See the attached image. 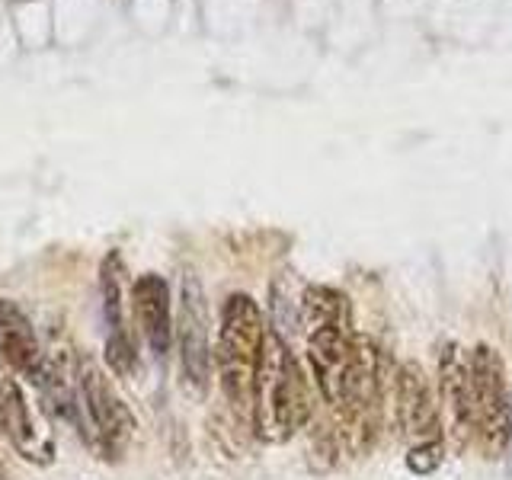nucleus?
<instances>
[{
    "label": "nucleus",
    "instance_id": "1",
    "mask_svg": "<svg viewBox=\"0 0 512 480\" xmlns=\"http://www.w3.org/2000/svg\"><path fill=\"white\" fill-rule=\"evenodd\" d=\"M250 420L256 426V436L266 442H288L311 420L308 378H304L292 346L276 330H269L266 336Z\"/></svg>",
    "mask_w": 512,
    "mask_h": 480
},
{
    "label": "nucleus",
    "instance_id": "2",
    "mask_svg": "<svg viewBox=\"0 0 512 480\" xmlns=\"http://www.w3.org/2000/svg\"><path fill=\"white\" fill-rule=\"evenodd\" d=\"M266 324L263 311L250 295H231L221 308L218 320V346H215V365L221 394L228 404L240 413H253V391L256 375H260L263 349H266Z\"/></svg>",
    "mask_w": 512,
    "mask_h": 480
},
{
    "label": "nucleus",
    "instance_id": "3",
    "mask_svg": "<svg viewBox=\"0 0 512 480\" xmlns=\"http://www.w3.org/2000/svg\"><path fill=\"white\" fill-rule=\"evenodd\" d=\"M471 378H474V407H477L474 436L480 448L490 458H496L512 442V397H509L506 365L500 359V352L490 349L487 343L474 346Z\"/></svg>",
    "mask_w": 512,
    "mask_h": 480
},
{
    "label": "nucleus",
    "instance_id": "4",
    "mask_svg": "<svg viewBox=\"0 0 512 480\" xmlns=\"http://www.w3.org/2000/svg\"><path fill=\"white\" fill-rule=\"evenodd\" d=\"M208 333H212V320H208L202 282L192 272H186L180 288V317H176L173 336L180 343L183 378L199 394L208 388V378H212V343H208Z\"/></svg>",
    "mask_w": 512,
    "mask_h": 480
},
{
    "label": "nucleus",
    "instance_id": "5",
    "mask_svg": "<svg viewBox=\"0 0 512 480\" xmlns=\"http://www.w3.org/2000/svg\"><path fill=\"white\" fill-rule=\"evenodd\" d=\"M77 391L80 404L87 410V420L93 432L100 436L106 452H122L125 442L135 436V413L128 410V404L119 397V391L112 388V381L103 375V368L93 359H84L77 368Z\"/></svg>",
    "mask_w": 512,
    "mask_h": 480
},
{
    "label": "nucleus",
    "instance_id": "6",
    "mask_svg": "<svg viewBox=\"0 0 512 480\" xmlns=\"http://www.w3.org/2000/svg\"><path fill=\"white\" fill-rule=\"evenodd\" d=\"M394 420L400 436L416 442L442 439V416L426 372L416 362H400L394 372Z\"/></svg>",
    "mask_w": 512,
    "mask_h": 480
},
{
    "label": "nucleus",
    "instance_id": "7",
    "mask_svg": "<svg viewBox=\"0 0 512 480\" xmlns=\"http://www.w3.org/2000/svg\"><path fill=\"white\" fill-rule=\"evenodd\" d=\"M359 336L352 333V324H333V327H314L308 330V362L314 372V384L320 397L336 410L343 400L346 375L356 356Z\"/></svg>",
    "mask_w": 512,
    "mask_h": 480
},
{
    "label": "nucleus",
    "instance_id": "8",
    "mask_svg": "<svg viewBox=\"0 0 512 480\" xmlns=\"http://www.w3.org/2000/svg\"><path fill=\"white\" fill-rule=\"evenodd\" d=\"M439 391L442 404L452 416V432L458 445H464L477 429V407H474V378H471V356L458 343H445L439 352Z\"/></svg>",
    "mask_w": 512,
    "mask_h": 480
},
{
    "label": "nucleus",
    "instance_id": "9",
    "mask_svg": "<svg viewBox=\"0 0 512 480\" xmlns=\"http://www.w3.org/2000/svg\"><path fill=\"white\" fill-rule=\"evenodd\" d=\"M132 311L144 343L151 346L154 356L164 359L173 343V308H170V285L157 272H141L132 282Z\"/></svg>",
    "mask_w": 512,
    "mask_h": 480
},
{
    "label": "nucleus",
    "instance_id": "10",
    "mask_svg": "<svg viewBox=\"0 0 512 480\" xmlns=\"http://www.w3.org/2000/svg\"><path fill=\"white\" fill-rule=\"evenodd\" d=\"M0 362L26 378H36L42 372L39 336L20 304L10 298H0Z\"/></svg>",
    "mask_w": 512,
    "mask_h": 480
},
{
    "label": "nucleus",
    "instance_id": "11",
    "mask_svg": "<svg viewBox=\"0 0 512 480\" xmlns=\"http://www.w3.org/2000/svg\"><path fill=\"white\" fill-rule=\"evenodd\" d=\"M301 317H304V324H308V330L333 327V324H352L349 298L330 285H311L301 298Z\"/></svg>",
    "mask_w": 512,
    "mask_h": 480
},
{
    "label": "nucleus",
    "instance_id": "12",
    "mask_svg": "<svg viewBox=\"0 0 512 480\" xmlns=\"http://www.w3.org/2000/svg\"><path fill=\"white\" fill-rule=\"evenodd\" d=\"M4 397H7V436L13 439V445L20 448V452H26L29 458H39L36 455V426H32L23 391L10 381V384H4Z\"/></svg>",
    "mask_w": 512,
    "mask_h": 480
},
{
    "label": "nucleus",
    "instance_id": "13",
    "mask_svg": "<svg viewBox=\"0 0 512 480\" xmlns=\"http://www.w3.org/2000/svg\"><path fill=\"white\" fill-rule=\"evenodd\" d=\"M103 298H106V317H109V327L112 333L125 330L122 327V256L119 253H109L103 260Z\"/></svg>",
    "mask_w": 512,
    "mask_h": 480
},
{
    "label": "nucleus",
    "instance_id": "14",
    "mask_svg": "<svg viewBox=\"0 0 512 480\" xmlns=\"http://www.w3.org/2000/svg\"><path fill=\"white\" fill-rule=\"evenodd\" d=\"M106 362L116 375H132L138 368V352H135V343L132 336H128L125 330L119 333H109L106 340Z\"/></svg>",
    "mask_w": 512,
    "mask_h": 480
},
{
    "label": "nucleus",
    "instance_id": "15",
    "mask_svg": "<svg viewBox=\"0 0 512 480\" xmlns=\"http://www.w3.org/2000/svg\"><path fill=\"white\" fill-rule=\"evenodd\" d=\"M407 471L413 474H432L442 468L445 461V445L442 439H429V442H416L410 452H407Z\"/></svg>",
    "mask_w": 512,
    "mask_h": 480
},
{
    "label": "nucleus",
    "instance_id": "16",
    "mask_svg": "<svg viewBox=\"0 0 512 480\" xmlns=\"http://www.w3.org/2000/svg\"><path fill=\"white\" fill-rule=\"evenodd\" d=\"M0 436H7V397L0 391Z\"/></svg>",
    "mask_w": 512,
    "mask_h": 480
},
{
    "label": "nucleus",
    "instance_id": "17",
    "mask_svg": "<svg viewBox=\"0 0 512 480\" xmlns=\"http://www.w3.org/2000/svg\"><path fill=\"white\" fill-rule=\"evenodd\" d=\"M0 480H7V471H4V464H0Z\"/></svg>",
    "mask_w": 512,
    "mask_h": 480
}]
</instances>
